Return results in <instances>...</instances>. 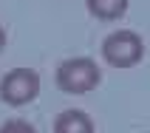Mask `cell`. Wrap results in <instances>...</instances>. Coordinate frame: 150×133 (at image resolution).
Returning <instances> with one entry per match:
<instances>
[{"label":"cell","mask_w":150,"mask_h":133,"mask_svg":"<svg viewBox=\"0 0 150 133\" xmlns=\"http://www.w3.org/2000/svg\"><path fill=\"white\" fill-rule=\"evenodd\" d=\"M54 79H57V88L62 93L79 96V93L93 91L102 82V71L91 57H71L57 65V76Z\"/></svg>","instance_id":"cell-1"},{"label":"cell","mask_w":150,"mask_h":133,"mask_svg":"<svg viewBox=\"0 0 150 133\" xmlns=\"http://www.w3.org/2000/svg\"><path fill=\"white\" fill-rule=\"evenodd\" d=\"M85 6H88L91 17L105 20V23H113V20H119V17H125L130 0H85Z\"/></svg>","instance_id":"cell-5"},{"label":"cell","mask_w":150,"mask_h":133,"mask_svg":"<svg viewBox=\"0 0 150 133\" xmlns=\"http://www.w3.org/2000/svg\"><path fill=\"white\" fill-rule=\"evenodd\" d=\"M102 59L113 68H130L144 59V40L130 28H119L102 40Z\"/></svg>","instance_id":"cell-2"},{"label":"cell","mask_w":150,"mask_h":133,"mask_svg":"<svg viewBox=\"0 0 150 133\" xmlns=\"http://www.w3.org/2000/svg\"><path fill=\"white\" fill-rule=\"evenodd\" d=\"M54 133H93V122L85 110L68 108L54 119Z\"/></svg>","instance_id":"cell-4"},{"label":"cell","mask_w":150,"mask_h":133,"mask_svg":"<svg viewBox=\"0 0 150 133\" xmlns=\"http://www.w3.org/2000/svg\"><path fill=\"white\" fill-rule=\"evenodd\" d=\"M40 96V74L34 68H14L0 79V99L11 108H23Z\"/></svg>","instance_id":"cell-3"},{"label":"cell","mask_w":150,"mask_h":133,"mask_svg":"<svg viewBox=\"0 0 150 133\" xmlns=\"http://www.w3.org/2000/svg\"><path fill=\"white\" fill-rule=\"evenodd\" d=\"M6 48V31H3V25H0V51Z\"/></svg>","instance_id":"cell-7"},{"label":"cell","mask_w":150,"mask_h":133,"mask_svg":"<svg viewBox=\"0 0 150 133\" xmlns=\"http://www.w3.org/2000/svg\"><path fill=\"white\" fill-rule=\"evenodd\" d=\"M0 133H37V127L25 119H6L0 125Z\"/></svg>","instance_id":"cell-6"}]
</instances>
